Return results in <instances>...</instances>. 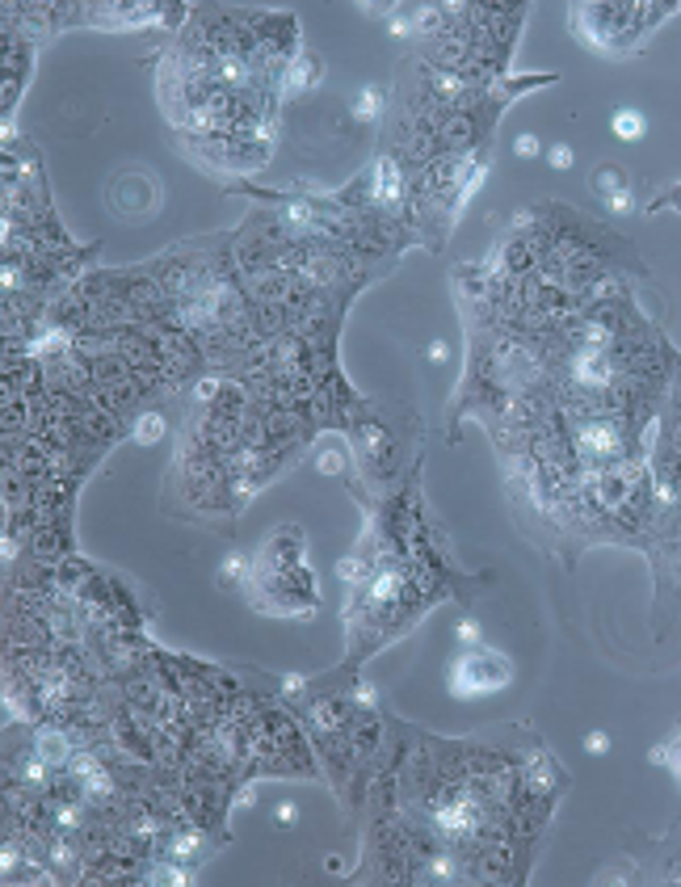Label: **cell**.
Masks as SVG:
<instances>
[{
  "label": "cell",
  "mask_w": 681,
  "mask_h": 887,
  "mask_svg": "<svg viewBox=\"0 0 681 887\" xmlns=\"http://www.w3.org/2000/svg\"><path fill=\"white\" fill-rule=\"evenodd\" d=\"M249 601L265 614H291V618H311L320 610L316 593V572L303 559V534L294 526L269 534L261 555L249 568Z\"/></svg>",
  "instance_id": "1"
},
{
  "label": "cell",
  "mask_w": 681,
  "mask_h": 887,
  "mask_svg": "<svg viewBox=\"0 0 681 887\" xmlns=\"http://www.w3.org/2000/svg\"><path fill=\"white\" fill-rule=\"evenodd\" d=\"M673 0H618V4H568V30L601 55H635L660 21L677 13Z\"/></svg>",
  "instance_id": "2"
},
{
  "label": "cell",
  "mask_w": 681,
  "mask_h": 887,
  "mask_svg": "<svg viewBox=\"0 0 681 887\" xmlns=\"http://www.w3.org/2000/svg\"><path fill=\"white\" fill-rule=\"evenodd\" d=\"M408 430H417V421L408 425H396L383 404L362 400V408L349 416V446H353V458H358V475L366 480V488L375 497H387L408 480L404 475V463H408Z\"/></svg>",
  "instance_id": "3"
},
{
  "label": "cell",
  "mask_w": 681,
  "mask_h": 887,
  "mask_svg": "<svg viewBox=\"0 0 681 887\" xmlns=\"http://www.w3.org/2000/svg\"><path fill=\"white\" fill-rule=\"evenodd\" d=\"M181 152L190 156L198 168L207 173H232V177H249L261 173L274 156V135H219V139H190L181 143Z\"/></svg>",
  "instance_id": "4"
},
{
  "label": "cell",
  "mask_w": 681,
  "mask_h": 887,
  "mask_svg": "<svg viewBox=\"0 0 681 887\" xmlns=\"http://www.w3.org/2000/svg\"><path fill=\"white\" fill-rule=\"evenodd\" d=\"M514 681V665L505 661L501 652L484 648H463L455 661H450V673H446V690L455 698H480V694H497Z\"/></svg>",
  "instance_id": "5"
},
{
  "label": "cell",
  "mask_w": 681,
  "mask_h": 887,
  "mask_svg": "<svg viewBox=\"0 0 681 887\" xmlns=\"http://www.w3.org/2000/svg\"><path fill=\"white\" fill-rule=\"evenodd\" d=\"M106 198H110L114 215L123 223H148V219H156V210L165 202V190H160L152 168H126V173L114 177Z\"/></svg>",
  "instance_id": "6"
},
{
  "label": "cell",
  "mask_w": 681,
  "mask_h": 887,
  "mask_svg": "<svg viewBox=\"0 0 681 887\" xmlns=\"http://www.w3.org/2000/svg\"><path fill=\"white\" fill-rule=\"evenodd\" d=\"M34 42L21 38L17 30H4V123L13 118L17 101L26 93L30 84V72H34Z\"/></svg>",
  "instance_id": "7"
},
{
  "label": "cell",
  "mask_w": 681,
  "mask_h": 887,
  "mask_svg": "<svg viewBox=\"0 0 681 887\" xmlns=\"http://www.w3.org/2000/svg\"><path fill=\"white\" fill-rule=\"evenodd\" d=\"M320 72H324V59L311 51V47H303L299 55H294V64L286 68V81H282V101H294V98H303V93H311L316 84H320Z\"/></svg>",
  "instance_id": "8"
},
{
  "label": "cell",
  "mask_w": 681,
  "mask_h": 887,
  "mask_svg": "<svg viewBox=\"0 0 681 887\" xmlns=\"http://www.w3.org/2000/svg\"><path fill=\"white\" fill-rule=\"evenodd\" d=\"M593 190H598L601 202H606V198H614V194H626V190H631V181H626V168H618V165H598V173H593Z\"/></svg>",
  "instance_id": "9"
},
{
  "label": "cell",
  "mask_w": 681,
  "mask_h": 887,
  "mask_svg": "<svg viewBox=\"0 0 681 887\" xmlns=\"http://www.w3.org/2000/svg\"><path fill=\"white\" fill-rule=\"evenodd\" d=\"M165 433H168V421L160 413H152V408L131 421V438H135V442H143V446H156L160 438H165Z\"/></svg>",
  "instance_id": "10"
},
{
  "label": "cell",
  "mask_w": 681,
  "mask_h": 887,
  "mask_svg": "<svg viewBox=\"0 0 681 887\" xmlns=\"http://www.w3.org/2000/svg\"><path fill=\"white\" fill-rule=\"evenodd\" d=\"M610 126H614V135L623 139V143H635V139L648 131V118H643L640 110H614Z\"/></svg>",
  "instance_id": "11"
},
{
  "label": "cell",
  "mask_w": 681,
  "mask_h": 887,
  "mask_svg": "<svg viewBox=\"0 0 681 887\" xmlns=\"http://www.w3.org/2000/svg\"><path fill=\"white\" fill-rule=\"evenodd\" d=\"M652 757L665 765V770H673V778L681 782V736H677V740H668V745H660Z\"/></svg>",
  "instance_id": "12"
},
{
  "label": "cell",
  "mask_w": 681,
  "mask_h": 887,
  "mask_svg": "<svg viewBox=\"0 0 681 887\" xmlns=\"http://www.w3.org/2000/svg\"><path fill=\"white\" fill-rule=\"evenodd\" d=\"M236 572H244V576H249V564H244V555H240V551H232V555H227V564H223V572H219L223 584H236Z\"/></svg>",
  "instance_id": "13"
},
{
  "label": "cell",
  "mask_w": 681,
  "mask_h": 887,
  "mask_svg": "<svg viewBox=\"0 0 681 887\" xmlns=\"http://www.w3.org/2000/svg\"><path fill=\"white\" fill-rule=\"evenodd\" d=\"M455 639H459L463 648H475V644H480V623H475V618H463V623L455 627Z\"/></svg>",
  "instance_id": "14"
},
{
  "label": "cell",
  "mask_w": 681,
  "mask_h": 887,
  "mask_svg": "<svg viewBox=\"0 0 681 887\" xmlns=\"http://www.w3.org/2000/svg\"><path fill=\"white\" fill-rule=\"evenodd\" d=\"M547 165H551V168H572V148H568V143L547 148Z\"/></svg>",
  "instance_id": "15"
},
{
  "label": "cell",
  "mask_w": 681,
  "mask_h": 887,
  "mask_svg": "<svg viewBox=\"0 0 681 887\" xmlns=\"http://www.w3.org/2000/svg\"><path fill=\"white\" fill-rule=\"evenodd\" d=\"M606 210H614V215H626V210H635V190H626V194L606 198Z\"/></svg>",
  "instance_id": "16"
},
{
  "label": "cell",
  "mask_w": 681,
  "mask_h": 887,
  "mask_svg": "<svg viewBox=\"0 0 681 887\" xmlns=\"http://www.w3.org/2000/svg\"><path fill=\"white\" fill-rule=\"evenodd\" d=\"M514 152H517V156H526V160H530V156H539V152H542V143H539V139H534V135H530V131H526V135H517Z\"/></svg>",
  "instance_id": "17"
},
{
  "label": "cell",
  "mask_w": 681,
  "mask_h": 887,
  "mask_svg": "<svg viewBox=\"0 0 681 887\" xmlns=\"http://www.w3.org/2000/svg\"><path fill=\"white\" fill-rule=\"evenodd\" d=\"M584 749L593 753V757H601V753L610 749V736H606V732H589V736H584Z\"/></svg>",
  "instance_id": "18"
},
{
  "label": "cell",
  "mask_w": 681,
  "mask_h": 887,
  "mask_svg": "<svg viewBox=\"0 0 681 887\" xmlns=\"http://www.w3.org/2000/svg\"><path fill=\"white\" fill-rule=\"evenodd\" d=\"M660 207H681V185H677V190H665V194L656 198L648 210H660Z\"/></svg>",
  "instance_id": "19"
},
{
  "label": "cell",
  "mask_w": 681,
  "mask_h": 887,
  "mask_svg": "<svg viewBox=\"0 0 681 887\" xmlns=\"http://www.w3.org/2000/svg\"><path fill=\"white\" fill-rule=\"evenodd\" d=\"M294 812H299L294 804H278L274 807V820H278V824H294Z\"/></svg>",
  "instance_id": "20"
},
{
  "label": "cell",
  "mask_w": 681,
  "mask_h": 887,
  "mask_svg": "<svg viewBox=\"0 0 681 887\" xmlns=\"http://www.w3.org/2000/svg\"><path fill=\"white\" fill-rule=\"evenodd\" d=\"M316 467H320L324 475H333V472H341V458H336V455H324L320 463H316Z\"/></svg>",
  "instance_id": "21"
},
{
  "label": "cell",
  "mask_w": 681,
  "mask_h": 887,
  "mask_svg": "<svg viewBox=\"0 0 681 887\" xmlns=\"http://www.w3.org/2000/svg\"><path fill=\"white\" fill-rule=\"evenodd\" d=\"M430 358L433 362H446V345H442V341H433V345H430Z\"/></svg>",
  "instance_id": "22"
}]
</instances>
